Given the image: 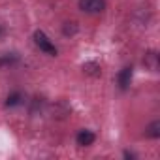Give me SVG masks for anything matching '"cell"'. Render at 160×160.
I'll return each instance as SVG.
<instances>
[{
	"mask_svg": "<svg viewBox=\"0 0 160 160\" xmlns=\"http://www.w3.org/2000/svg\"><path fill=\"white\" fill-rule=\"evenodd\" d=\"M34 43L40 47V51H43V53L49 55V57H57V53H58L57 47L51 43V40H49L42 30H36V32H34Z\"/></svg>",
	"mask_w": 160,
	"mask_h": 160,
	"instance_id": "1",
	"label": "cell"
},
{
	"mask_svg": "<svg viewBox=\"0 0 160 160\" xmlns=\"http://www.w3.org/2000/svg\"><path fill=\"white\" fill-rule=\"evenodd\" d=\"M106 8V0H79V10L85 13H100Z\"/></svg>",
	"mask_w": 160,
	"mask_h": 160,
	"instance_id": "2",
	"label": "cell"
},
{
	"mask_svg": "<svg viewBox=\"0 0 160 160\" xmlns=\"http://www.w3.org/2000/svg\"><path fill=\"white\" fill-rule=\"evenodd\" d=\"M94 139H96V136L91 130H79L77 136H75V141H77L79 147H89V145L94 143Z\"/></svg>",
	"mask_w": 160,
	"mask_h": 160,
	"instance_id": "3",
	"label": "cell"
},
{
	"mask_svg": "<svg viewBox=\"0 0 160 160\" xmlns=\"http://www.w3.org/2000/svg\"><path fill=\"white\" fill-rule=\"evenodd\" d=\"M143 64H145L147 70H151V72H158V68H160L158 53H156V51H149V53H145V57H143Z\"/></svg>",
	"mask_w": 160,
	"mask_h": 160,
	"instance_id": "4",
	"label": "cell"
},
{
	"mask_svg": "<svg viewBox=\"0 0 160 160\" xmlns=\"http://www.w3.org/2000/svg\"><path fill=\"white\" fill-rule=\"evenodd\" d=\"M130 81H132V66H126V68H122L121 73H119V87H121L122 91H126L128 85H130Z\"/></svg>",
	"mask_w": 160,
	"mask_h": 160,
	"instance_id": "5",
	"label": "cell"
},
{
	"mask_svg": "<svg viewBox=\"0 0 160 160\" xmlns=\"http://www.w3.org/2000/svg\"><path fill=\"white\" fill-rule=\"evenodd\" d=\"M25 100V96L21 92H12L8 98H6V108H15V106H21Z\"/></svg>",
	"mask_w": 160,
	"mask_h": 160,
	"instance_id": "6",
	"label": "cell"
},
{
	"mask_svg": "<svg viewBox=\"0 0 160 160\" xmlns=\"http://www.w3.org/2000/svg\"><path fill=\"white\" fill-rule=\"evenodd\" d=\"M145 134H147L149 138H152V139L160 138V121H152V122L145 128Z\"/></svg>",
	"mask_w": 160,
	"mask_h": 160,
	"instance_id": "7",
	"label": "cell"
},
{
	"mask_svg": "<svg viewBox=\"0 0 160 160\" xmlns=\"http://www.w3.org/2000/svg\"><path fill=\"white\" fill-rule=\"evenodd\" d=\"M83 72L87 73V75H92V77H98L102 72H100V66L96 64V62H87V64H83Z\"/></svg>",
	"mask_w": 160,
	"mask_h": 160,
	"instance_id": "8",
	"label": "cell"
},
{
	"mask_svg": "<svg viewBox=\"0 0 160 160\" xmlns=\"http://www.w3.org/2000/svg\"><path fill=\"white\" fill-rule=\"evenodd\" d=\"M75 32H77V23L75 21H66L62 25V34L64 36H73Z\"/></svg>",
	"mask_w": 160,
	"mask_h": 160,
	"instance_id": "9",
	"label": "cell"
},
{
	"mask_svg": "<svg viewBox=\"0 0 160 160\" xmlns=\"http://www.w3.org/2000/svg\"><path fill=\"white\" fill-rule=\"evenodd\" d=\"M15 60H17L15 55H4V57H0V68H2V66H8V64H12V62H15Z\"/></svg>",
	"mask_w": 160,
	"mask_h": 160,
	"instance_id": "10",
	"label": "cell"
},
{
	"mask_svg": "<svg viewBox=\"0 0 160 160\" xmlns=\"http://www.w3.org/2000/svg\"><path fill=\"white\" fill-rule=\"evenodd\" d=\"M124 156H126V158H134V154H132V152H128V151H124Z\"/></svg>",
	"mask_w": 160,
	"mask_h": 160,
	"instance_id": "11",
	"label": "cell"
},
{
	"mask_svg": "<svg viewBox=\"0 0 160 160\" xmlns=\"http://www.w3.org/2000/svg\"><path fill=\"white\" fill-rule=\"evenodd\" d=\"M0 32H2V28H0Z\"/></svg>",
	"mask_w": 160,
	"mask_h": 160,
	"instance_id": "12",
	"label": "cell"
}]
</instances>
